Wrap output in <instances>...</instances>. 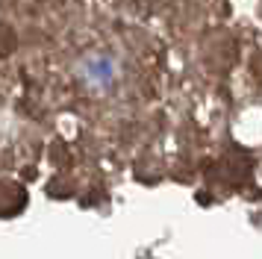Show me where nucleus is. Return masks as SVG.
I'll use <instances>...</instances> for the list:
<instances>
[{
  "label": "nucleus",
  "instance_id": "1",
  "mask_svg": "<svg viewBox=\"0 0 262 259\" xmlns=\"http://www.w3.org/2000/svg\"><path fill=\"white\" fill-rule=\"evenodd\" d=\"M80 74H83V80L89 82L92 89H109L112 82L118 80V65L109 56L95 53V56H89L83 65H80Z\"/></svg>",
  "mask_w": 262,
  "mask_h": 259
}]
</instances>
